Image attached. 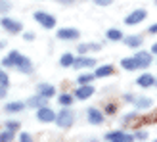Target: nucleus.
Instances as JSON below:
<instances>
[{"instance_id":"nucleus-30","label":"nucleus","mask_w":157,"mask_h":142,"mask_svg":"<svg viewBox=\"0 0 157 142\" xmlns=\"http://www.w3.org/2000/svg\"><path fill=\"white\" fill-rule=\"evenodd\" d=\"M105 113H107V115H113V113H115V106H113V104L107 106V108H105Z\"/></svg>"},{"instance_id":"nucleus-17","label":"nucleus","mask_w":157,"mask_h":142,"mask_svg":"<svg viewBox=\"0 0 157 142\" xmlns=\"http://www.w3.org/2000/svg\"><path fill=\"white\" fill-rule=\"evenodd\" d=\"M113 73V67L111 65H101L96 69V73H94V77H107V75H111Z\"/></svg>"},{"instance_id":"nucleus-27","label":"nucleus","mask_w":157,"mask_h":142,"mask_svg":"<svg viewBox=\"0 0 157 142\" xmlns=\"http://www.w3.org/2000/svg\"><path fill=\"white\" fill-rule=\"evenodd\" d=\"M6 127L10 129V131H17V129H19V123H17V121H8Z\"/></svg>"},{"instance_id":"nucleus-12","label":"nucleus","mask_w":157,"mask_h":142,"mask_svg":"<svg viewBox=\"0 0 157 142\" xmlns=\"http://www.w3.org/2000/svg\"><path fill=\"white\" fill-rule=\"evenodd\" d=\"M136 83H138L140 86H144V89H147V86L155 85V79H153V75H150V73H144V75H140V77L136 79Z\"/></svg>"},{"instance_id":"nucleus-25","label":"nucleus","mask_w":157,"mask_h":142,"mask_svg":"<svg viewBox=\"0 0 157 142\" xmlns=\"http://www.w3.org/2000/svg\"><path fill=\"white\" fill-rule=\"evenodd\" d=\"M71 102H73V96H69V94H61L59 96V104L61 106H71Z\"/></svg>"},{"instance_id":"nucleus-9","label":"nucleus","mask_w":157,"mask_h":142,"mask_svg":"<svg viewBox=\"0 0 157 142\" xmlns=\"http://www.w3.org/2000/svg\"><path fill=\"white\" fill-rule=\"evenodd\" d=\"M92 94H94V86H90V85H81V86L75 90V98L86 100V98H90Z\"/></svg>"},{"instance_id":"nucleus-31","label":"nucleus","mask_w":157,"mask_h":142,"mask_svg":"<svg viewBox=\"0 0 157 142\" xmlns=\"http://www.w3.org/2000/svg\"><path fill=\"white\" fill-rule=\"evenodd\" d=\"M19 138H21V142H29V140H31V136L27 135V132H21V135H19Z\"/></svg>"},{"instance_id":"nucleus-38","label":"nucleus","mask_w":157,"mask_h":142,"mask_svg":"<svg viewBox=\"0 0 157 142\" xmlns=\"http://www.w3.org/2000/svg\"><path fill=\"white\" fill-rule=\"evenodd\" d=\"M155 2H157V0H155Z\"/></svg>"},{"instance_id":"nucleus-20","label":"nucleus","mask_w":157,"mask_h":142,"mask_svg":"<svg viewBox=\"0 0 157 142\" xmlns=\"http://www.w3.org/2000/svg\"><path fill=\"white\" fill-rule=\"evenodd\" d=\"M73 61H75V58H73V54H63V56H61V60H59V64L63 65V67H71L73 65Z\"/></svg>"},{"instance_id":"nucleus-3","label":"nucleus","mask_w":157,"mask_h":142,"mask_svg":"<svg viewBox=\"0 0 157 142\" xmlns=\"http://www.w3.org/2000/svg\"><path fill=\"white\" fill-rule=\"evenodd\" d=\"M56 123L59 127H71L73 125V113L71 109H61V112L56 115Z\"/></svg>"},{"instance_id":"nucleus-34","label":"nucleus","mask_w":157,"mask_h":142,"mask_svg":"<svg viewBox=\"0 0 157 142\" xmlns=\"http://www.w3.org/2000/svg\"><path fill=\"white\" fill-rule=\"evenodd\" d=\"M23 37H25V41H33V38H35V35H31V33H25Z\"/></svg>"},{"instance_id":"nucleus-16","label":"nucleus","mask_w":157,"mask_h":142,"mask_svg":"<svg viewBox=\"0 0 157 142\" xmlns=\"http://www.w3.org/2000/svg\"><path fill=\"white\" fill-rule=\"evenodd\" d=\"M44 102H46V98L42 96V94H36V96H33L27 104L31 106V108H40V106H44Z\"/></svg>"},{"instance_id":"nucleus-11","label":"nucleus","mask_w":157,"mask_h":142,"mask_svg":"<svg viewBox=\"0 0 157 142\" xmlns=\"http://www.w3.org/2000/svg\"><path fill=\"white\" fill-rule=\"evenodd\" d=\"M94 61L92 58H82V56H78V58H75V61H73V67H94Z\"/></svg>"},{"instance_id":"nucleus-23","label":"nucleus","mask_w":157,"mask_h":142,"mask_svg":"<svg viewBox=\"0 0 157 142\" xmlns=\"http://www.w3.org/2000/svg\"><path fill=\"white\" fill-rule=\"evenodd\" d=\"M88 50H100V44H81L78 46V54H84Z\"/></svg>"},{"instance_id":"nucleus-10","label":"nucleus","mask_w":157,"mask_h":142,"mask_svg":"<svg viewBox=\"0 0 157 142\" xmlns=\"http://www.w3.org/2000/svg\"><path fill=\"white\" fill-rule=\"evenodd\" d=\"M88 121L94 123V125H100L101 121H104V115L100 113V109H96V108H88Z\"/></svg>"},{"instance_id":"nucleus-14","label":"nucleus","mask_w":157,"mask_h":142,"mask_svg":"<svg viewBox=\"0 0 157 142\" xmlns=\"http://www.w3.org/2000/svg\"><path fill=\"white\" fill-rule=\"evenodd\" d=\"M121 65H123V69L134 71V69H138V67H140V61H138L136 58H124V60L121 61Z\"/></svg>"},{"instance_id":"nucleus-37","label":"nucleus","mask_w":157,"mask_h":142,"mask_svg":"<svg viewBox=\"0 0 157 142\" xmlns=\"http://www.w3.org/2000/svg\"><path fill=\"white\" fill-rule=\"evenodd\" d=\"M61 2H73V0H61Z\"/></svg>"},{"instance_id":"nucleus-33","label":"nucleus","mask_w":157,"mask_h":142,"mask_svg":"<svg viewBox=\"0 0 157 142\" xmlns=\"http://www.w3.org/2000/svg\"><path fill=\"white\" fill-rule=\"evenodd\" d=\"M96 4L98 6H107V4H111V0H96Z\"/></svg>"},{"instance_id":"nucleus-29","label":"nucleus","mask_w":157,"mask_h":142,"mask_svg":"<svg viewBox=\"0 0 157 142\" xmlns=\"http://www.w3.org/2000/svg\"><path fill=\"white\" fill-rule=\"evenodd\" d=\"M0 83H2V85H6V86H8V75L4 73V71H0Z\"/></svg>"},{"instance_id":"nucleus-19","label":"nucleus","mask_w":157,"mask_h":142,"mask_svg":"<svg viewBox=\"0 0 157 142\" xmlns=\"http://www.w3.org/2000/svg\"><path fill=\"white\" fill-rule=\"evenodd\" d=\"M23 102H10V104L6 106V112H10V113H15V112H21L23 109Z\"/></svg>"},{"instance_id":"nucleus-26","label":"nucleus","mask_w":157,"mask_h":142,"mask_svg":"<svg viewBox=\"0 0 157 142\" xmlns=\"http://www.w3.org/2000/svg\"><path fill=\"white\" fill-rule=\"evenodd\" d=\"M12 138H13V131L8 129L4 132H0V140H2V142H8V140H12Z\"/></svg>"},{"instance_id":"nucleus-13","label":"nucleus","mask_w":157,"mask_h":142,"mask_svg":"<svg viewBox=\"0 0 157 142\" xmlns=\"http://www.w3.org/2000/svg\"><path fill=\"white\" fill-rule=\"evenodd\" d=\"M38 94H42L44 98H50V96H54L56 94V89H54L52 85H46V83H42V85H38Z\"/></svg>"},{"instance_id":"nucleus-32","label":"nucleus","mask_w":157,"mask_h":142,"mask_svg":"<svg viewBox=\"0 0 157 142\" xmlns=\"http://www.w3.org/2000/svg\"><path fill=\"white\" fill-rule=\"evenodd\" d=\"M4 96H6V85L0 83V98H4Z\"/></svg>"},{"instance_id":"nucleus-28","label":"nucleus","mask_w":157,"mask_h":142,"mask_svg":"<svg viewBox=\"0 0 157 142\" xmlns=\"http://www.w3.org/2000/svg\"><path fill=\"white\" fill-rule=\"evenodd\" d=\"M8 10H10V4L6 0H0V12H8Z\"/></svg>"},{"instance_id":"nucleus-35","label":"nucleus","mask_w":157,"mask_h":142,"mask_svg":"<svg viewBox=\"0 0 157 142\" xmlns=\"http://www.w3.org/2000/svg\"><path fill=\"white\" fill-rule=\"evenodd\" d=\"M150 33H157V23H155V25H151V27H150Z\"/></svg>"},{"instance_id":"nucleus-1","label":"nucleus","mask_w":157,"mask_h":142,"mask_svg":"<svg viewBox=\"0 0 157 142\" xmlns=\"http://www.w3.org/2000/svg\"><path fill=\"white\" fill-rule=\"evenodd\" d=\"M10 60H12V65H15L19 71H23V73H29V71L33 69V64H31V60L25 58L23 54H19L17 50L10 52Z\"/></svg>"},{"instance_id":"nucleus-8","label":"nucleus","mask_w":157,"mask_h":142,"mask_svg":"<svg viewBox=\"0 0 157 142\" xmlns=\"http://www.w3.org/2000/svg\"><path fill=\"white\" fill-rule=\"evenodd\" d=\"M146 15H147L146 10H136V12H132L128 18H124V23H127V25H136V23L146 19Z\"/></svg>"},{"instance_id":"nucleus-15","label":"nucleus","mask_w":157,"mask_h":142,"mask_svg":"<svg viewBox=\"0 0 157 142\" xmlns=\"http://www.w3.org/2000/svg\"><path fill=\"white\" fill-rule=\"evenodd\" d=\"M134 58H136V60L140 61V67H147V65L151 64V56H150V54H147V52H142V50H140V52L136 54Z\"/></svg>"},{"instance_id":"nucleus-5","label":"nucleus","mask_w":157,"mask_h":142,"mask_svg":"<svg viewBox=\"0 0 157 142\" xmlns=\"http://www.w3.org/2000/svg\"><path fill=\"white\" fill-rule=\"evenodd\" d=\"M0 25H2L4 29H8L10 33H19V31L23 29V25L19 21H13L10 18H0Z\"/></svg>"},{"instance_id":"nucleus-6","label":"nucleus","mask_w":157,"mask_h":142,"mask_svg":"<svg viewBox=\"0 0 157 142\" xmlns=\"http://www.w3.org/2000/svg\"><path fill=\"white\" fill-rule=\"evenodd\" d=\"M78 29H73V27H65V29H59L58 31V38H61V41H75V38H78Z\"/></svg>"},{"instance_id":"nucleus-21","label":"nucleus","mask_w":157,"mask_h":142,"mask_svg":"<svg viewBox=\"0 0 157 142\" xmlns=\"http://www.w3.org/2000/svg\"><path fill=\"white\" fill-rule=\"evenodd\" d=\"M134 104H136L138 109H146V108L151 106V100L150 98H138V100H134Z\"/></svg>"},{"instance_id":"nucleus-24","label":"nucleus","mask_w":157,"mask_h":142,"mask_svg":"<svg viewBox=\"0 0 157 142\" xmlns=\"http://www.w3.org/2000/svg\"><path fill=\"white\" fill-rule=\"evenodd\" d=\"M92 79H94V75H90V73H84V75H81V77H78L77 81H78V85H88V83L92 81Z\"/></svg>"},{"instance_id":"nucleus-36","label":"nucleus","mask_w":157,"mask_h":142,"mask_svg":"<svg viewBox=\"0 0 157 142\" xmlns=\"http://www.w3.org/2000/svg\"><path fill=\"white\" fill-rule=\"evenodd\" d=\"M151 52H153V54H157V44H153V46H151Z\"/></svg>"},{"instance_id":"nucleus-22","label":"nucleus","mask_w":157,"mask_h":142,"mask_svg":"<svg viewBox=\"0 0 157 142\" xmlns=\"http://www.w3.org/2000/svg\"><path fill=\"white\" fill-rule=\"evenodd\" d=\"M107 38H109V41H121L123 35H121L119 29H109L107 31Z\"/></svg>"},{"instance_id":"nucleus-4","label":"nucleus","mask_w":157,"mask_h":142,"mask_svg":"<svg viewBox=\"0 0 157 142\" xmlns=\"http://www.w3.org/2000/svg\"><path fill=\"white\" fill-rule=\"evenodd\" d=\"M36 117H38V121H42V123L56 121V113H54V112H52V109H50L48 106H40V108H38Z\"/></svg>"},{"instance_id":"nucleus-18","label":"nucleus","mask_w":157,"mask_h":142,"mask_svg":"<svg viewBox=\"0 0 157 142\" xmlns=\"http://www.w3.org/2000/svg\"><path fill=\"white\" fill-rule=\"evenodd\" d=\"M124 44L130 46V48H138L142 44V38L140 37H124Z\"/></svg>"},{"instance_id":"nucleus-2","label":"nucleus","mask_w":157,"mask_h":142,"mask_svg":"<svg viewBox=\"0 0 157 142\" xmlns=\"http://www.w3.org/2000/svg\"><path fill=\"white\" fill-rule=\"evenodd\" d=\"M33 18L40 23L42 27H46V29H52V27H56V18L54 15H50V14H44V12H36Z\"/></svg>"},{"instance_id":"nucleus-7","label":"nucleus","mask_w":157,"mask_h":142,"mask_svg":"<svg viewBox=\"0 0 157 142\" xmlns=\"http://www.w3.org/2000/svg\"><path fill=\"white\" fill-rule=\"evenodd\" d=\"M105 138H107V140H113V142H130L134 136H132V135H127V132H123V131H115V132H107Z\"/></svg>"}]
</instances>
